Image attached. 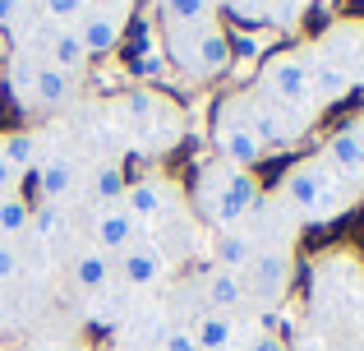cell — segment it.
<instances>
[{"mask_svg": "<svg viewBox=\"0 0 364 351\" xmlns=\"http://www.w3.org/2000/svg\"><path fill=\"white\" fill-rule=\"evenodd\" d=\"M194 204L217 231H231L254 217V208L263 204V180H258L249 167H235L226 157H213L203 162L198 172V185H194Z\"/></svg>", "mask_w": 364, "mask_h": 351, "instance_id": "cell-1", "label": "cell"}, {"mask_svg": "<svg viewBox=\"0 0 364 351\" xmlns=\"http://www.w3.org/2000/svg\"><path fill=\"white\" fill-rule=\"evenodd\" d=\"M277 204L291 217H300V222H337L355 204V189L341 185L323 167V157H304V162H295L291 172L277 180Z\"/></svg>", "mask_w": 364, "mask_h": 351, "instance_id": "cell-2", "label": "cell"}, {"mask_svg": "<svg viewBox=\"0 0 364 351\" xmlns=\"http://www.w3.org/2000/svg\"><path fill=\"white\" fill-rule=\"evenodd\" d=\"M166 61L185 70L189 79H217L235 65V37L217 19L198 28H180V33H166Z\"/></svg>", "mask_w": 364, "mask_h": 351, "instance_id": "cell-3", "label": "cell"}, {"mask_svg": "<svg viewBox=\"0 0 364 351\" xmlns=\"http://www.w3.org/2000/svg\"><path fill=\"white\" fill-rule=\"evenodd\" d=\"M258 98L277 102V107H291V111H318L314 107V93H309V56L304 46H286V51H272L258 70Z\"/></svg>", "mask_w": 364, "mask_h": 351, "instance_id": "cell-4", "label": "cell"}, {"mask_svg": "<svg viewBox=\"0 0 364 351\" xmlns=\"http://www.w3.org/2000/svg\"><path fill=\"white\" fill-rule=\"evenodd\" d=\"M9 88H14V102L23 111H60L74 102L79 93V79L46 61H14L9 70Z\"/></svg>", "mask_w": 364, "mask_h": 351, "instance_id": "cell-5", "label": "cell"}, {"mask_svg": "<svg viewBox=\"0 0 364 351\" xmlns=\"http://www.w3.org/2000/svg\"><path fill=\"white\" fill-rule=\"evenodd\" d=\"M249 111H254V93H231V98L217 107V157H226V162L235 167H254L258 157H267L263 139L254 135V125H249Z\"/></svg>", "mask_w": 364, "mask_h": 351, "instance_id": "cell-6", "label": "cell"}, {"mask_svg": "<svg viewBox=\"0 0 364 351\" xmlns=\"http://www.w3.org/2000/svg\"><path fill=\"white\" fill-rule=\"evenodd\" d=\"M129 9H134V0H92L88 14L74 23L83 51L88 56H111L116 51L124 42V28H129Z\"/></svg>", "mask_w": 364, "mask_h": 351, "instance_id": "cell-7", "label": "cell"}, {"mask_svg": "<svg viewBox=\"0 0 364 351\" xmlns=\"http://www.w3.org/2000/svg\"><path fill=\"white\" fill-rule=\"evenodd\" d=\"M245 278V291L249 296H263V300H277L286 296V287H291L295 278V259L286 245H258L254 259H249V268L240 273Z\"/></svg>", "mask_w": 364, "mask_h": 351, "instance_id": "cell-8", "label": "cell"}, {"mask_svg": "<svg viewBox=\"0 0 364 351\" xmlns=\"http://www.w3.org/2000/svg\"><path fill=\"white\" fill-rule=\"evenodd\" d=\"M249 125H254V135L263 139V148H282V144H300V139L309 135L314 116H309V111L277 107V102H267V98H258V93H254V111H249Z\"/></svg>", "mask_w": 364, "mask_h": 351, "instance_id": "cell-9", "label": "cell"}, {"mask_svg": "<svg viewBox=\"0 0 364 351\" xmlns=\"http://www.w3.org/2000/svg\"><path fill=\"white\" fill-rule=\"evenodd\" d=\"M318 51L332 65H341L360 88L364 83V19H337V23H328L318 37Z\"/></svg>", "mask_w": 364, "mask_h": 351, "instance_id": "cell-10", "label": "cell"}, {"mask_svg": "<svg viewBox=\"0 0 364 351\" xmlns=\"http://www.w3.org/2000/svg\"><path fill=\"white\" fill-rule=\"evenodd\" d=\"M318 157H323V167H328L341 185H350L355 194H364V139L350 125L332 130V135L323 139V153Z\"/></svg>", "mask_w": 364, "mask_h": 351, "instance_id": "cell-11", "label": "cell"}, {"mask_svg": "<svg viewBox=\"0 0 364 351\" xmlns=\"http://www.w3.org/2000/svg\"><path fill=\"white\" fill-rule=\"evenodd\" d=\"M304 56H309V93H314V107H337V102H346L350 93H355V79H350L341 65H332L328 56L318 51V42L304 46Z\"/></svg>", "mask_w": 364, "mask_h": 351, "instance_id": "cell-12", "label": "cell"}, {"mask_svg": "<svg viewBox=\"0 0 364 351\" xmlns=\"http://www.w3.org/2000/svg\"><path fill=\"white\" fill-rule=\"evenodd\" d=\"M139 231H143V222L124 204H107V208L92 213V245H97L102 254H124L139 241Z\"/></svg>", "mask_w": 364, "mask_h": 351, "instance_id": "cell-13", "label": "cell"}, {"mask_svg": "<svg viewBox=\"0 0 364 351\" xmlns=\"http://www.w3.org/2000/svg\"><path fill=\"white\" fill-rule=\"evenodd\" d=\"M116 278H120L129 291L157 287V282L166 278V254H161L157 245H129V250L120 254V263H116Z\"/></svg>", "mask_w": 364, "mask_h": 351, "instance_id": "cell-14", "label": "cell"}, {"mask_svg": "<svg viewBox=\"0 0 364 351\" xmlns=\"http://www.w3.org/2000/svg\"><path fill=\"white\" fill-rule=\"evenodd\" d=\"M198 287H203L208 310H217V315H235V310L249 305L245 278H240V273H231V268H217V263H208V268L198 273Z\"/></svg>", "mask_w": 364, "mask_h": 351, "instance_id": "cell-15", "label": "cell"}, {"mask_svg": "<svg viewBox=\"0 0 364 351\" xmlns=\"http://www.w3.org/2000/svg\"><path fill=\"white\" fill-rule=\"evenodd\" d=\"M74 185H79V162H74L65 148H55V153H46L42 162H37V194H42L46 204H65Z\"/></svg>", "mask_w": 364, "mask_h": 351, "instance_id": "cell-16", "label": "cell"}, {"mask_svg": "<svg viewBox=\"0 0 364 351\" xmlns=\"http://www.w3.org/2000/svg\"><path fill=\"white\" fill-rule=\"evenodd\" d=\"M111 278H116V263H111V254H102L97 245H83V250H74V259H70V282H74L79 291L97 296V291L111 287Z\"/></svg>", "mask_w": 364, "mask_h": 351, "instance_id": "cell-17", "label": "cell"}, {"mask_svg": "<svg viewBox=\"0 0 364 351\" xmlns=\"http://www.w3.org/2000/svg\"><path fill=\"white\" fill-rule=\"evenodd\" d=\"M166 189H171V185H166L161 176H143V180H129V189H124L120 204L129 208V213L139 217L143 226H148V222H157L161 208H166Z\"/></svg>", "mask_w": 364, "mask_h": 351, "instance_id": "cell-18", "label": "cell"}, {"mask_svg": "<svg viewBox=\"0 0 364 351\" xmlns=\"http://www.w3.org/2000/svg\"><path fill=\"white\" fill-rule=\"evenodd\" d=\"M254 250H258V241L249 236V226H231V231L213 236V263H217V268L245 273L249 259H254Z\"/></svg>", "mask_w": 364, "mask_h": 351, "instance_id": "cell-19", "label": "cell"}, {"mask_svg": "<svg viewBox=\"0 0 364 351\" xmlns=\"http://www.w3.org/2000/svg\"><path fill=\"white\" fill-rule=\"evenodd\" d=\"M88 61H92V56L83 51L79 33H74V28H55L51 42H46V65H55V70H65V74L79 79V74L88 70Z\"/></svg>", "mask_w": 364, "mask_h": 351, "instance_id": "cell-20", "label": "cell"}, {"mask_svg": "<svg viewBox=\"0 0 364 351\" xmlns=\"http://www.w3.org/2000/svg\"><path fill=\"white\" fill-rule=\"evenodd\" d=\"M124 189H129V176H124V162H120V157H107V162L92 167V176H88V194L97 199V208L120 204Z\"/></svg>", "mask_w": 364, "mask_h": 351, "instance_id": "cell-21", "label": "cell"}, {"mask_svg": "<svg viewBox=\"0 0 364 351\" xmlns=\"http://www.w3.org/2000/svg\"><path fill=\"white\" fill-rule=\"evenodd\" d=\"M189 333H194L198 351H231V342H235V319L231 315H217V310H203V315L189 324Z\"/></svg>", "mask_w": 364, "mask_h": 351, "instance_id": "cell-22", "label": "cell"}, {"mask_svg": "<svg viewBox=\"0 0 364 351\" xmlns=\"http://www.w3.org/2000/svg\"><path fill=\"white\" fill-rule=\"evenodd\" d=\"M217 19V0H161V28L180 33V28H198Z\"/></svg>", "mask_w": 364, "mask_h": 351, "instance_id": "cell-23", "label": "cell"}, {"mask_svg": "<svg viewBox=\"0 0 364 351\" xmlns=\"http://www.w3.org/2000/svg\"><path fill=\"white\" fill-rule=\"evenodd\" d=\"M161 65H166V46L157 42V23L143 19L139 37H134V74H157Z\"/></svg>", "mask_w": 364, "mask_h": 351, "instance_id": "cell-24", "label": "cell"}, {"mask_svg": "<svg viewBox=\"0 0 364 351\" xmlns=\"http://www.w3.org/2000/svg\"><path fill=\"white\" fill-rule=\"evenodd\" d=\"M0 148H5V157L14 162L18 176H28V167L42 162V139H37L33 130H9V135H0Z\"/></svg>", "mask_w": 364, "mask_h": 351, "instance_id": "cell-25", "label": "cell"}, {"mask_svg": "<svg viewBox=\"0 0 364 351\" xmlns=\"http://www.w3.org/2000/svg\"><path fill=\"white\" fill-rule=\"evenodd\" d=\"M28 217H33V208H28V199L18 189L0 194V241L18 245V236H28Z\"/></svg>", "mask_w": 364, "mask_h": 351, "instance_id": "cell-26", "label": "cell"}, {"mask_svg": "<svg viewBox=\"0 0 364 351\" xmlns=\"http://www.w3.org/2000/svg\"><path fill=\"white\" fill-rule=\"evenodd\" d=\"M65 222H70V213H65L60 204H33V217H28V236H37V241H55V236L65 231Z\"/></svg>", "mask_w": 364, "mask_h": 351, "instance_id": "cell-27", "label": "cell"}, {"mask_svg": "<svg viewBox=\"0 0 364 351\" xmlns=\"http://www.w3.org/2000/svg\"><path fill=\"white\" fill-rule=\"evenodd\" d=\"M92 0H37V9H42V19L51 28H74L83 14H88Z\"/></svg>", "mask_w": 364, "mask_h": 351, "instance_id": "cell-28", "label": "cell"}, {"mask_svg": "<svg viewBox=\"0 0 364 351\" xmlns=\"http://www.w3.org/2000/svg\"><path fill=\"white\" fill-rule=\"evenodd\" d=\"M18 268H23V254H18L14 241H0V282L18 278Z\"/></svg>", "mask_w": 364, "mask_h": 351, "instance_id": "cell-29", "label": "cell"}, {"mask_svg": "<svg viewBox=\"0 0 364 351\" xmlns=\"http://www.w3.org/2000/svg\"><path fill=\"white\" fill-rule=\"evenodd\" d=\"M157 351H198V342H194V333H189V328H166Z\"/></svg>", "mask_w": 364, "mask_h": 351, "instance_id": "cell-30", "label": "cell"}, {"mask_svg": "<svg viewBox=\"0 0 364 351\" xmlns=\"http://www.w3.org/2000/svg\"><path fill=\"white\" fill-rule=\"evenodd\" d=\"M23 9H28V0H0V28H18Z\"/></svg>", "mask_w": 364, "mask_h": 351, "instance_id": "cell-31", "label": "cell"}, {"mask_svg": "<svg viewBox=\"0 0 364 351\" xmlns=\"http://www.w3.org/2000/svg\"><path fill=\"white\" fill-rule=\"evenodd\" d=\"M245 351H286V337H277V333H267V328H263V333L249 337Z\"/></svg>", "mask_w": 364, "mask_h": 351, "instance_id": "cell-32", "label": "cell"}, {"mask_svg": "<svg viewBox=\"0 0 364 351\" xmlns=\"http://www.w3.org/2000/svg\"><path fill=\"white\" fill-rule=\"evenodd\" d=\"M18 180H23V176L14 172V162H9V157H5V148H0V194H9V189H14Z\"/></svg>", "mask_w": 364, "mask_h": 351, "instance_id": "cell-33", "label": "cell"}, {"mask_svg": "<svg viewBox=\"0 0 364 351\" xmlns=\"http://www.w3.org/2000/svg\"><path fill=\"white\" fill-rule=\"evenodd\" d=\"M300 351H328V342H318V337H309V342H304Z\"/></svg>", "mask_w": 364, "mask_h": 351, "instance_id": "cell-34", "label": "cell"}, {"mask_svg": "<svg viewBox=\"0 0 364 351\" xmlns=\"http://www.w3.org/2000/svg\"><path fill=\"white\" fill-rule=\"evenodd\" d=\"M350 130H355V135L364 139V111H360V116H355V120H350Z\"/></svg>", "mask_w": 364, "mask_h": 351, "instance_id": "cell-35", "label": "cell"}, {"mask_svg": "<svg viewBox=\"0 0 364 351\" xmlns=\"http://www.w3.org/2000/svg\"><path fill=\"white\" fill-rule=\"evenodd\" d=\"M28 351H60V347H51V342H33Z\"/></svg>", "mask_w": 364, "mask_h": 351, "instance_id": "cell-36", "label": "cell"}]
</instances>
